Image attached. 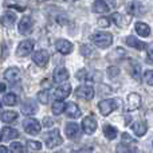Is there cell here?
<instances>
[{
	"label": "cell",
	"instance_id": "6da1fadb",
	"mask_svg": "<svg viewBox=\"0 0 153 153\" xmlns=\"http://www.w3.org/2000/svg\"><path fill=\"white\" fill-rule=\"evenodd\" d=\"M91 40L97 47L108 48V47H110L111 43H113V35H111L110 32H105V31L95 32L91 36Z\"/></svg>",
	"mask_w": 153,
	"mask_h": 153
},
{
	"label": "cell",
	"instance_id": "7a4b0ae2",
	"mask_svg": "<svg viewBox=\"0 0 153 153\" xmlns=\"http://www.w3.org/2000/svg\"><path fill=\"white\" fill-rule=\"evenodd\" d=\"M120 103H121L120 98H108V100H103L98 103V109H100L101 114L106 117V116H109L111 111L116 110L120 106Z\"/></svg>",
	"mask_w": 153,
	"mask_h": 153
},
{
	"label": "cell",
	"instance_id": "3957f363",
	"mask_svg": "<svg viewBox=\"0 0 153 153\" xmlns=\"http://www.w3.org/2000/svg\"><path fill=\"white\" fill-rule=\"evenodd\" d=\"M45 143H46V145H47V148L53 149V148H55V146L62 145V143H63V138L61 137L58 129H54V130L48 132L47 134L45 136Z\"/></svg>",
	"mask_w": 153,
	"mask_h": 153
},
{
	"label": "cell",
	"instance_id": "277c9868",
	"mask_svg": "<svg viewBox=\"0 0 153 153\" xmlns=\"http://www.w3.org/2000/svg\"><path fill=\"white\" fill-rule=\"evenodd\" d=\"M23 128L28 134H38L42 130V124L35 118H27L23 121Z\"/></svg>",
	"mask_w": 153,
	"mask_h": 153
},
{
	"label": "cell",
	"instance_id": "5b68a950",
	"mask_svg": "<svg viewBox=\"0 0 153 153\" xmlns=\"http://www.w3.org/2000/svg\"><path fill=\"white\" fill-rule=\"evenodd\" d=\"M75 95L81 100L85 101H90L93 97H94V89L90 85H81L75 89Z\"/></svg>",
	"mask_w": 153,
	"mask_h": 153
},
{
	"label": "cell",
	"instance_id": "8992f818",
	"mask_svg": "<svg viewBox=\"0 0 153 153\" xmlns=\"http://www.w3.org/2000/svg\"><path fill=\"white\" fill-rule=\"evenodd\" d=\"M32 48H34V40L26 39V40L19 43L18 48H16V55L18 56H27L28 54H31Z\"/></svg>",
	"mask_w": 153,
	"mask_h": 153
},
{
	"label": "cell",
	"instance_id": "52a82bcc",
	"mask_svg": "<svg viewBox=\"0 0 153 153\" xmlns=\"http://www.w3.org/2000/svg\"><path fill=\"white\" fill-rule=\"evenodd\" d=\"M70 94H71V85L70 83H63L54 90V98H55L56 101L65 100V98H67Z\"/></svg>",
	"mask_w": 153,
	"mask_h": 153
},
{
	"label": "cell",
	"instance_id": "ba28073f",
	"mask_svg": "<svg viewBox=\"0 0 153 153\" xmlns=\"http://www.w3.org/2000/svg\"><path fill=\"white\" fill-rule=\"evenodd\" d=\"M82 129L86 134H93L97 130V120L93 116H87L82 120Z\"/></svg>",
	"mask_w": 153,
	"mask_h": 153
},
{
	"label": "cell",
	"instance_id": "9c48e42d",
	"mask_svg": "<svg viewBox=\"0 0 153 153\" xmlns=\"http://www.w3.org/2000/svg\"><path fill=\"white\" fill-rule=\"evenodd\" d=\"M32 19L30 16H23L22 20L19 22V26H18V30L22 35H30L32 32Z\"/></svg>",
	"mask_w": 153,
	"mask_h": 153
},
{
	"label": "cell",
	"instance_id": "30bf717a",
	"mask_svg": "<svg viewBox=\"0 0 153 153\" xmlns=\"http://www.w3.org/2000/svg\"><path fill=\"white\" fill-rule=\"evenodd\" d=\"M65 132H66L67 138L70 140H76L78 137H81V129H79V125L75 122H69L65 128Z\"/></svg>",
	"mask_w": 153,
	"mask_h": 153
},
{
	"label": "cell",
	"instance_id": "8fae6325",
	"mask_svg": "<svg viewBox=\"0 0 153 153\" xmlns=\"http://www.w3.org/2000/svg\"><path fill=\"white\" fill-rule=\"evenodd\" d=\"M55 48H56L58 53L63 54V55H67V54L73 53L74 45H73L71 42H69V40H66V39H59L55 45Z\"/></svg>",
	"mask_w": 153,
	"mask_h": 153
},
{
	"label": "cell",
	"instance_id": "7c38bea8",
	"mask_svg": "<svg viewBox=\"0 0 153 153\" xmlns=\"http://www.w3.org/2000/svg\"><path fill=\"white\" fill-rule=\"evenodd\" d=\"M32 61L34 63H36L38 66L45 67L48 63V53L46 50H39L32 55Z\"/></svg>",
	"mask_w": 153,
	"mask_h": 153
},
{
	"label": "cell",
	"instance_id": "4fadbf2b",
	"mask_svg": "<svg viewBox=\"0 0 153 153\" xmlns=\"http://www.w3.org/2000/svg\"><path fill=\"white\" fill-rule=\"evenodd\" d=\"M38 111V105L34 100H26L22 105V113L24 116H32Z\"/></svg>",
	"mask_w": 153,
	"mask_h": 153
},
{
	"label": "cell",
	"instance_id": "5bb4252c",
	"mask_svg": "<svg viewBox=\"0 0 153 153\" xmlns=\"http://www.w3.org/2000/svg\"><path fill=\"white\" fill-rule=\"evenodd\" d=\"M140 106H141L140 94H137V93H130V94L128 95V110L129 111L137 110Z\"/></svg>",
	"mask_w": 153,
	"mask_h": 153
},
{
	"label": "cell",
	"instance_id": "9a60e30c",
	"mask_svg": "<svg viewBox=\"0 0 153 153\" xmlns=\"http://www.w3.org/2000/svg\"><path fill=\"white\" fill-rule=\"evenodd\" d=\"M69 70L65 69V67H58V69L54 70V74H53V78L56 83H62V82L67 81L69 79Z\"/></svg>",
	"mask_w": 153,
	"mask_h": 153
},
{
	"label": "cell",
	"instance_id": "2e32d148",
	"mask_svg": "<svg viewBox=\"0 0 153 153\" xmlns=\"http://www.w3.org/2000/svg\"><path fill=\"white\" fill-rule=\"evenodd\" d=\"M65 110H66L67 117L70 118H79L81 117V109L78 108V105L74 102H69L66 106H65Z\"/></svg>",
	"mask_w": 153,
	"mask_h": 153
},
{
	"label": "cell",
	"instance_id": "e0dca14e",
	"mask_svg": "<svg viewBox=\"0 0 153 153\" xmlns=\"http://www.w3.org/2000/svg\"><path fill=\"white\" fill-rule=\"evenodd\" d=\"M16 22V13L15 12H11V11H7L4 12V15L0 16V23L5 27H11L13 26Z\"/></svg>",
	"mask_w": 153,
	"mask_h": 153
},
{
	"label": "cell",
	"instance_id": "ac0fdd59",
	"mask_svg": "<svg viewBox=\"0 0 153 153\" xmlns=\"http://www.w3.org/2000/svg\"><path fill=\"white\" fill-rule=\"evenodd\" d=\"M109 10H110V5L106 0H95L94 4H93V11L97 13L109 12Z\"/></svg>",
	"mask_w": 153,
	"mask_h": 153
},
{
	"label": "cell",
	"instance_id": "d6986e66",
	"mask_svg": "<svg viewBox=\"0 0 153 153\" xmlns=\"http://www.w3.org/2000/svg\"><path fill=\"white\" fill-rule=\"evenodd\" d=\"M134 28H136V32H137L140 36L146 38L151 35V27L146 23H144V22H137V23L134 24Z\"/></svg>",
	"mask_w": 153,
	"mask_h": 153
},
{
	"label": "cell",
	"instance_id": "ffe728a7",
	"mask_svg": "<svg viewBox=\"0 0 153 153\" xmlns=\"http://www.w3.org/2000/svg\"><path fill=\"white\" fill-rule=\"evenodd\" d=\"M132 129H133V132H134L136 136L143 137V136H145L146 130H148V126H146V124L144 121H136L134 124L132 125Z\"/></svg>",
	"mask_w": 153,
	"mask_h": 153
},
{
	"label": "cell",
	"instance_id": "44dd1931",
	"mask_svg": "<svg viewBox=\"0 0 153 153\" xmlns=\"http://www.w3.org/2000/svg\"><path fill=\"white\" fill-rule=\"evenodd\" d=\"M126 45L130 46V47L136 48V50H145L146 45L143 42V40H140L136 36H128L126 38Z\"/></svg>",
	"mask_w": 153,
	"mask_h": 153
},
{
	"label": "cell",
	"instance_id": "7402d4cb",
	"mask_svg": "<svg viewBox=\"0 0 153 153\" xmlns=\"http://www.w3.org/2000/svg\"><path fill=\"white\" fill-rule=\"evenodd\" d=\"M19 76H20V70L18 67H10L4 71V78L10 82H13V81H18Z\"/></svg>",
	"mask_w": 153,
	"mask_h": 153
},
{
	"label": "cell",
	"instance_id": "603a6c76",
	"mask_svg": "<svg viewBox=\"0 0 153 153\" xmlns=\"http://www.w3.org/2000/svg\"><path fill=\"white\" fill-rule=\"evenodd\" d=\"M19 137V132L13 128H8L5 126L4 129L1 130V138H4L5 141H10V140H13V138H18Z\"/></svg>",
	"mask_w": 153,
	"mask_h": 153
},
{
	"label": "cell",
	"instance_id": "cb8c5ba5",
	"mask_svg": "<svg viewBox=\"0 0 153 153\" xmlns=\"http://www.w3.org/2000/svg\"><path fill=\"white\" fill-rule=\"evenodd\" d=\"M111 20H113L114 24H117L118 27H121V28H122L125 24L129 23L130 19L129 18H125L124 15H121V13H118V12H114L113 15H111Z\"/></svg>",
	"mask_w": 153,
	"mask_h": 153
},
{
	"label": "cell",
	"instance_id": "d4e9b609",
	"mask_svg": "<svg viewBox=\"0 0 153 153\" xmlns=\"http://www.w3.org/2000/svg\"><path fill=\"white\" fill-rule=\"evenodd\" d=\"M117 153H137V148H136L134 145H128L126 143H121L117 145L116 148Z\"/></svg>",
	"mask_w": 153,
	"mask_h": 153
},
{
	"label": "cell",
	"instance_id": "484cf974",
	"mask_svg": "<svg viewBox=\"0 0 153 153\" xmlns=\"http://www.w3.org/2000/svg\"><path fill=\"white\" fill-rule=\"evenodd\" d=\"M103 134H105V137L108 138V140H114V138L117 137V134H118V132H117V129L114 126H111V125H105V126H103Z\"/></svg>",
	"mask_w": 153,
	"mask_h": 153
},
{
	"label": "cell",
	"instance_id": "4316f807",
	"mask_svg": "<svg viewBox=\"0 0 153 153\" xmlns=\"http://www.w3.org/2000/svg\"><path fill=\"white\" fill-rule=\"evenodd\" d=\"M0 118H1L3 122H7L8 124V122H12L18 118V113H15L12 110H4L1 113V116H0Z\"/></svg>",
	"mask_w": 153,
	"mask_h": 153
},
{
	"label": "cell",
	"instance_id": "83f0119b",
	"mask_svg": "<svg viewBox=\"0 0 153 153\" xmlns=\"http://www.w3.org/2000/svg\"><path fill=\"white\" fill-rule=\"evenodd\" d=\"M65 102H62V101H56V102L53 103V106H51V110H53V113L55 114V116H59V114H62L65 111Z\"/></svg>",
	"mask_w": 153,
	"mask_h": 153
},
{
	"label": "cell",
	"instance_id": "f1b7e54d",
	"mask_svg": "<svg viewBox=\"0 0 153 153\" xmlns=\"http://www.w3.org/2000/svg\"><path fill=\"white\" fill-rule=\"evenodd\" d=\"M3 102H4V105L13 106L18 102V97H16L15 94H12V93H7V94L3 97Z\"/></svg>",
	"mask_w": 153,
	"mask_h": 153
},
{
	"label": "cell",
	"instance_id": "f546056e",
	"mask_svg": "<svg viewBox=\"0 0 153 153\" xmlns=\"http://www.w3.org/2000/svg\"><path fill=\"white\" fill-rule=\"evenodd\" d=\"M27 148L31 152H39L42 149V144L39 141H34V140H28L27 141Z\"/></svg>",
	"mask_w": 153,
	"mask_h": 153
},
{
	"label": "cell",
	"instance_id": "4dcf8cb0",
	"mask_svg": "<svg viewBox=\"0 0 153 153\" xmlns=\"http://www.w3.org/2000/svg\"><path fill=\"white\" fill-rule=\"evenodd\" d=\"M10 151H11V153H24L26 152V149H24V146L22 145L20 143H12L11 144V146H10Z\"/></svg>",
	"mask_w": 153,
	"mask_h": 153
},
{
	"label": "cell",
	"instance_id": "1f68e13d",
	"mask_svg": "<svg viewBox=\"0 0 153 153\" xmlns=\"http://www.w3.org/2000/svg\"><path fill=\"white\" fill-rule=\"evenodd\" d=\"M38 100H39L40 103H47L48 100H50V94H48L47 90H42V91L38 94Z\"/></svg>",
	"mask_w": 153,
	"mask_h": 153
},
{
	"label": "cell",
	"instance_id": "d6a6232c",
	"mask_svg": "<svg viewBox=\"0 0 153 153\" xmlns=\"http://www.w3.org/2000/svg\"><path fill=\"white\" fill-rule=\"evenodd\" d=\"M79 51H81V54L83 56H90L93 54V48L90 45H82L81 48H79Z\"/></svg>",
	"mask_w": 153,
	"mask_h": 153
},
{
	"label": "cell",
	"instance_id": "836d02e7",
	"mask_svg": "<svg viewBox=\"0 0 153 153\" xmlns=\"http://www.w3.org/2000/svg\"><path fill=\"white\" fill-rule=\"evenodd\" d=\"M144 81H145L149 86H152L153 85V70H146V71L144 73Z\"/></svg>",
	"mask_w": 153,
	"mask_h": 153
},
{
	"label": "cell",
	"instance_id": "e575fe53",
	"mask_svg": "<svg viewBox=\"0 0 153 153\" xmlns=\"http://www.w3.org/2000/svg\"><path fill=\"white\" fill-rule=\"evenodd\" d=\"M140 74H141V67L138 63H134V67H132V75L134 79H140Z\"/></svg>",
	"mask_w": 153,
	"mask_h": 153
},
{
	"label": "cell",
	"instance_id": "d590c367",
	"mask_svg": "<svg viewBox=\"0 0 153 153\" xmlns=\"http://www.w3.org/2000/svg\"><path fill=\"white\" fill-rule=\"evenodd\" d=\"M120 74V69L116 66H110L108 67V75L110 76V78H113V76H117Z\"/></svg>",
	"mask_w": 153,
	"mask_h": 153
},
{
	"label": "cell",
	"instance_id": "8d00e7d4",
	"mask_svg": "<svg viewBox=\"0 0 153 153\" xmlns=\"http://www.w3.org/2000/svg\"><path fill=\"white\" fill-rule=\"evenodd\" d=\"M73 153H93V148L91 146H82V148L73 151Z\"/></svg>",
	"mask_w": 153,
	"mask_h": 153
},
{
	"label": "cell",
	"instance_id": "74e56055",
	"mask_svg": "<svg viewBox=\"0 0 153 153\" xmlns=\"http://www.w3.org/2000/svg\"><path fill=\"white\" fill-rule=\"evenodd\" d=\"M98 26H101V27H109V24H110V20H109V19H106V18H100L98 19Z\"/></svg>",
	"mask_w": 153,
	"mask_h": 153
},
{
	"label": "cell",
	"instance_id": "f35d334b",
	"mask_svg": "<svg viewBox=\"0 0 153 153\" xmlns=\"http://www.w3.org/2000/svg\"><path fill=\"white\" fill-rule=\"evenodd\" d=\"M53 125H54L53 118H50V117H45V120H43V126L45 128H51Z\"/></svg>",
	"mask_w": 153,
	"mask_h": 153
},
{
	"label": "cell",
	"instance_id": "ab89813d",
	"mask_svg": "<svg viewBox=\"0 0 153 153\" xmlns=\"http://www.w3.org/2000/svg\"><path fill=\"white\" fill-rule=\"evenodd\" d=\"M122 143H129V144H133L134 141H133V138L130 137L128 133H122Z\"/></svg>",
	"mask_w": 153,
	"mask_h": 153
},
{
	"label": "cell",
	"instance_id": "60d3db41",
	"mask_svg": "<svg viewBox=\"0 0 153 153\" xmlns=\"http://www.w3.org/2000/svg\"><path fill=\"white\" fill-rule=\"evenodd\" d=\"M86 70L85 69H81L78 73H76V78L78 79H86Z\"/></svg>",
	"mask_w": 153,
	"mask_h": 153
},
{
	"label": "cell",
	"instance_id": "b9f144b4",
	"mask_svg": "<svg viewBox=\"0 0 153 153\" xmlns=\"http://www.w3.org/2000/svg\"><path fill=\"white\" fill-rule=\"evenodd\" d=\"M146 62H148L149 65H152V47H151V45H149V47H148V58H146Z\"/></svg>",
	"mask_w": 153,
	"mask_h": 153
},
{
	"label": "cell",
	"instance_id": "7bdbcfd3",
	"mask_svg": "<svg viewBox=\"0 0 153 153\" xmlns=\"http://www.w3.org/2000/svg\"><path fill=\"white\" fill-rule=\"evenodd\" d=\"M0 153H8V149L5 146H0Z\"/></svg>",
	"mask_w": 153,
	"mask_h": 153
},
{
	"label": "cell",
	"instance_id": "ee69618b",
	"mask_svg": "<svg viewBox=\"0 0 153 153\" xmlns=\"http://www.w3.org/2000/svg\"><path fill=\"white\" fill-rule=\"evenodd\" d=\"M1 91H5V85L0 82V93H1Z\"/></svg>",
	"mask_w": 153,
	"mask_h": 153
},
{
	"label": "cell",
	"instance_id": "f6af8a7d",
	"mask_svg": "<svg viewBox=\"0 0 153 153\" xmlns=\"http://www.w3.org/2000/svg\"><path fill=\"white\" fill-rule=\"evenodd\" d=\"M1 106H3V102H1V101H0V109H1Z\"/></svg>",
	"mask_w": 153,
	"mask_h": 153
},
{
	"label": "cell",
	"instance_id": "bcb514c9",
	"mask_svg": "<svg viewBox=\"0 0 153 153\" xmlns=\"http://www.w3.org/2000/svg\"><path fill=\"white\" fill-rule=\"evenodd\" d=\"M0 140H1V132H0Z\"/></svg>",
	"mask_w": 153,
	"mask_h": 153
},
{
	"label": "cell",
	"instance_id": "7dc6e473",
	"mask_svg": "<svg viewBox=\"0 0 153 153\" xmlns=\"http://www.w3.org/2000/svg\"><path fill=\"white\" fill-rule=\"evenodd\" d=\"M65 1H71V0H65Z\"/></svg>",
	"mask_w": 153,
	"mask_h": 153
},
{
	"label": "cell",
	"instance_id": "c3c4849f",
	"mask_svg": "<svg viewBox=\"0 0 153 153\" xmlns=\"http://www.w3.org/2000/svg\"><path fill=\"white\" fill-rule=\"evenodd\" d=\"M39 1H46V0H39Z\"/></svg>",
	"mask_w": 153,
	"mask_h": 153
}]
</instances>
